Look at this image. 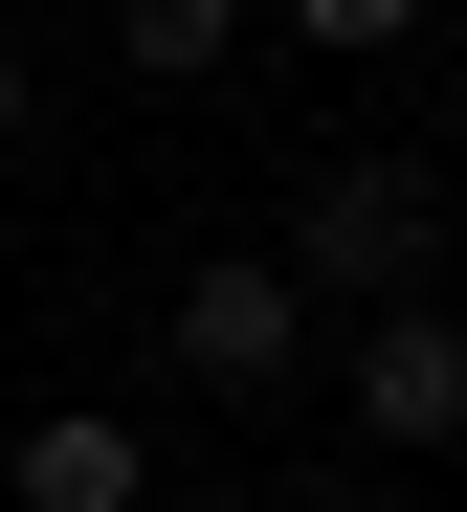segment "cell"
I'll return each mask as SVG.
<instances>
[{
	"label": "cell",
	"instance_id": "1",
	"mask_svg": "<svg viewBox=\"0 0 467 512\" xmlns=\"http://www.w3.org/2000/svg\"><path fill=\"white\" fill-rule=\"evenodd\" d=\"M312 312H401V290H445V179L423 156H379V134H334L312 179H290V245H267Z\"/></svg>",
	"mask_w": 467,
	"mask_h": 512
},
{
	"label": "cell",
	"instance_id": "2",
	"mask_svg": "<svg viewBox=\"0 0 467 512\" xmlns=\"http://www.w3.org/2000/svg\"><path fill=\"white\" fill-rule=\"evenodd\" d=\"M312 334H334V312L267 268V245H201V268H178V334H156V357L201 379V401H290V379H312Z\"/></svg>",
	"mask_w": 467,
	"mask_h": 512
},
{
	"label": "cell",
	"instance_id": "3",
	"mask_svg": "<svg viewBox=\"0 0 467 512\" xmlns=\"http://www.w3.org/2000/svg\"><path fill=\"white\" fill-rule=\"evenodd\" d=\"M334 401H356V446L445 468V446H467V312H445V290H401V312H334Z\"/></svg>",
	"mask_w": 467,
	"mask_h": 512
},
{
	"label": "cell",
	"instance_id": "4",
	"mask_svg": "<svg viewBox=\"0 0 467 512\" xmlns=\"http://www.w3.org/2000/svg\"><path fill=\"white\" fill-rule=\"evenodd\" d=\"M0 490H23V512H156V446H134L112 401H45L23 446H0Z\"/></svg>",
	"mask_w": 467,
	"mask_h": 512
},
{
	"label": "cell",
	"instance_id": "5",
	"mask_svg": "<svg viewBox=\"0 0 467 512\" xmlns=\"http://www.w3.org/2000/svg\"><path fill=\"white\" fill-rule=\"evenodd\" d=\"M112 67H134V90H223V67H245V0H112Z\"/></svg>",
	"mask_w": 467,
	"mask_h": 512
},
{
	"label": "cell",
	"instance_id": "6",
	"mask_svg": "<svg viewBox=\"0 0 467 512\" xmlns=\"http://www.w3.org/2000/svg\"><path fill=\"white\" fill-rule=\"evenodd\" d=\"M445 0H290V45H334V67H379V45H423Z\"/></svg>",
	"mask_w": 467,
	"mask_h": 512
},
{
	"label": "cell",
	"instance_id": "7",
	"mask_svg": "<svg viewBox=\"0 0 467 512\" xmlns=\"http://www.w3.org/2000/svg\"><path fill=\"white\" fill-rule=\"evenodd\" d=\"M23 134H45V90H23V45H0V156H23Z\"/></svg>",
	"mask_w": 467,
	"mask_h": 512
}]
</instances>
